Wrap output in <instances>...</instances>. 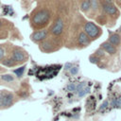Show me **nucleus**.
<instances>
[{"instance_id": "obj_10", "label": "nucleus", "mask_w": 121, "mask_h": 121, "mask_svg": "<svg viewBox=\"0 0 121 121\" xmlns=\"http://www.w3.org/2000/svg\"><path fill=\"white\" fill-rule=\"evenodd\" d=\"M101 9V6H100V0H90V10H91V14L89 15V17H95V15H97V13L99 12V10Z\"/></svg>"}, {"instance_id": "obj_15", "label": "nucleus", "mask_w": 121, "mask_h": 121, "mask_svg": "<svg viewBox=\"0 0 121 121\" xmlns=\"http://www.w3.org/2000/svg\"><path fill=\"white\" fill-rule=\"evenodd\" d=\"M0 62H1V64H3L6 67H15V66H17V63L9 56H8L5 59H3Z\"/></svg>"}, {"instance_id": "obj_12", "label": "nucleus", "mask_w": 121, "mask_h": 121, "mask_svg": "<svg viewBox=\"0 0 121 121\" xmlns=\"http://www.w3.org/2000/svg\"><path fill=\"white\" fill-rule=\"evenodd\" d=\"M108 42L111 43L115 47H118V46L121 45V35L118 34V33H112V32H110Z\"/></svg>"}, {"instance_id": "obj_18", "label": "nucleus", "mask_w": 121, "mask_h": 121, "mask_svg": "<svg viewBox=\"0 0 121 121\" xmlns=\"http://www.w3.org/2000/svg\"><path fill=\"white\" fill-rule=\"evenodd\" d=\"M8 26H10V22H9L6 19L0 18V29H4V27H6Z\"/></svg>"}, {"instance_id": "obj_3", "label": "nucleus", "mask_w": 121, "mask_h": 121, "mask_svg": "<svg viewBox=\"0 0 121 121\" xmlns=\"http://www.w3.org/2000/svg\"><path fill=\"white\" fill-rule=\"evenodd\" d=\"M101 10L107 15L108 18L114 19V21L119 17L120 11L118 8L110 0H100Z\"/></svg>"}, {"instance_id": "obj_7", "label": "nucleus", "mask_w": 121, "mask_h": 121, "mask_svg": "<svg viewBox=\"0 0 121 121\" xmlns=\"http://www.w3.org/2000/svg\"><path fill=\"white\" fill-rule=\"evenodd\" d=\"M64 29H65V22L61 16H58L48 30L51 36L59 39L64 33Z\"/></svg>"}, {"instance_id": "obj_1", "label": "nucleus", "mask_w": 121, "mask_h": 121, "mask_svg": "<svg viewBox=\"0 0 121 121\" xmlns=\"http://www.w3.org/2000/svg\"><path fill=\"white\" fill-rule=\"evenodd\" d=\"M52 17V12L49 8L45 7L44 5L39 6L35 8L29 16V23L32 29L41 30L46 28V26L50 24Z\"/></svg>"}, {"instance_id": "obj_25", "label": "nucleus", "mask_w": 121, "mask_h": 121, "mask_svg": "<svg viewBox=\"0 0 121 121\" xmlns=\"http://www.w3.org/2000/svg\"><path fill=\"white\" fill-rule=\"evenodd\" d=\"M29 0H22V3L24 4V3H26V2H28Z\"/></svg>"}, {"instance_id": "obj_5", "label": "nucleus", "mask_w": 121, "mask_h": 121, "mask_svg": "<svg viewBox=\"0 0 121 121\" xmlns=\"http://www.w3.org/2000/svg\"><path fill=\"white\" fill-rule=\"evenodd\" d=\"M83 31L87 34V36L90 38V40L93 42L99 38L102 34V29L99 26L95 25L94 22L91 21H86L84 22L83 26Z\"/></svg>"}, {"instance_id": "obj_23", "label": "nucleus", "mask_w": 121, "mask_h": 121, "mask_svg": "<svg viewBox=\"0 0 121 121\" xmlns=\"http://www.w3.org/2000/svg\"><path fill=\"white\" fill-rule=\"evenodd\" d=\"M99 60V59H98L95 55H94V56L90 57V61H91V62H95V61H96V60Z\"/></svg>"}, {"instance_id": "obj_11", "label": "nucleus", "mask_w": 121, "mask_h": 121, "mask_svg": "<svg viewBox=\"0 0 121 121\" xmlns=\"http://www.w3.org/2000/svg\"><path fill=\"white\" fill-rule=\"evenodd\" d=\"M100 48H102L109 55H115L116 52H117V47H115L114 45H112L108 41L107 42H103L101 43V45H100Z\"/></svg>"}, {"instance_id": "obj_16", "label": "nucleus", "mask_w": 121, "mask_h": 121, "mask_svg": "<svg viewBox=\"0 0 121 121\" xmlns=\"http://www.w3.org/2000/svg\"><path fill=\"white\" fill-rule=\"evenodd\" d=\"M80 10L83 13H88L90 11V0H82L80 3Z\"/></svg>"}, {"instance_id": "obj_17", "label": "nucleus", "mask_w": 121, "mask_h": 121, "mask_svg": "<svg viewBox=\"0 0 121 121\" xmlns=\"http://www.w3.org/2000/svg\"><path fill=\"white\" fill-rule=\"evenodd\" d=\"M95 20H96V22H97L98 24H100V25H106V24H107L108 17H107V15L102 11V13H100V14L95 18Z\"/></svg>"}, {"instance_id": "obj_8", "label": "nucleus", "mask_w": 121, "mask_h": 121, "mask_svg": "<svg viewBox=\"0 0 121 121\" xmlns=\"http://www.w3.org/2000/svg\"><path fill=\"white\" fill-rule=\"evenodd\" d=\"M49 36V30L47 28L35 30L30 34V40L35 43H41Z\"/></svg>"}, {"instance_id": "obj_21", "label": "nucleus", "mask_w": 121, "mask_h": 121, "mask_svg": "<svg viewBox=\"0 0 121 121\" xmlns=\"http://www.w3.org/2000/svg\"><path fill=\"white\" fill-rule=\"evenodd\" d=\"M84 86H85V82H81L80 84H78V86H76V90H77V92L79 93L81 90H83Z\"/></svg>"}, {"instance_id": "obj_2", "label": "nucleus", "mask_w": 121, "mask_h": 121, "mask_svg": "<svg viewBox=\"0 0 121 121\" xmlns=\"http://www.w3.org/2000/svg\"><path fill=\"white\" fill-rule=\"evenodd\" d=\"M60 47V43L58 38L55 37H47L43 42L39 43V48L42 52L44 53H52L59 50Z\"/></svg>"}, {"instance_id": "obj_14", "label": "nucleus", "mask_w": 121, "mask_h": 121, "mask_svg": "<svg viewBox=\"0 0 121 121\" xmlns=\"http://www.w3.org/2000/svg\"><path fill=\"white\" fill-rule=\"evenodd\" d=\"M0 81L5 83H15V77L11 74L0 75Z\"/></svg>"}, {"instance_id": "obj_9", "label": "nucleus", "mask_w": 121, "mask_h": 121, "mask_svg": "<svg viewBox=\"0 0 121 121\" xmlns=\"http://www.w3.org/2000/svg\"><path fill=\"white\" fill-rule=\"evenodd\" d=\"M91 40L90 38L87 36V34L81 30L78 32V36H77V45L78 48H83V47H87L90 43H91Z\"/></svg>"}, {"instance_id": "obj_22", "label": "nucleus", "mask_w": 121, "mask_h": 121, "mask_svg": "<svg viewBox=\"0 0 121 121\" xmlns=\"http://www.w3.org/2000/svg\"><path fill=\"white\" fill-rule=\"evenodd\" d=\"M67 89H68V91L73 92V91H75V90H76V85H75V84H73V83H70V84H68Z\"/></svg>"}, {"instance_id": "obj_27", "label": "nucleus", "mask_w": 121, "mask_h": 121, "mask_svg": "<svg viewBox=\"0 0 121 121\" xmlns=\"http://www.w3.org/2000/svg\"><path fill=\"white\" fill-rule=\"evenodd\" d=\"M0 84H1V83H0Z\"/></svg>"}, {"instance_id": "obj_20", "label": "nucleus", "mask_w": 121, "mask_h": 121, "mask_svg": "<svg viewBox=\"0 0 121 121\" xmlns=\"http://www.w3.org/2000/svg\"><path fill=\"white\" fill-rule=\"evenodd\" d=\"M105 53H106V52H105L102 48H99V49H97V50L95 51V55L99 59V57H103V56L105 55Z\"/></svg>"}, {"instance_id": "obj_6", "label": "nucleus", "mask_w": 121, "mask_h": 121, "mask_svg": "<svg viewBox=\"0 0 121 121\" xmlns=\"http://www.w3.org/2000/svg\"><path fill=\"white\" fill-rule=\"evenodd\" d=\"M16 102L14 94L8 90H0V110H6Z\"/></svg>"}, {"instance_id": "obj_13", "label": "nucleus", "mask_w": 121, "mask_h": 121, "mask_svg": "<svg viewBox=\"0 0 121 121\" xmlns=\"http://www.w3.org/2000/svg\"><path fill=\"white\" fill-rule=\"evenodd\" d=\"M12 45H8V44H0V61L8 57V52H10V48Z\"/></svg>"}, {"instance_id": "obj_4", "label": "nucleus", "mask_w": 121, "mask_h": 121, "mask_svg": "<svg viewBox=\"0 0 121 121\" xmlns=\"http://www.w3.org/2000/svg\"><path fill=\"white\" fill-rule=\"evenodd\" d=\"M9 57L17 63V65L23 64L26 61H27V60H28L27 52L24 48H22L20 46H15V45L11 46L10 52H9Z\"/></svg>"}, {"instance_id": "obj_26", "label": "nucleus", "mask_w": 121, "mask_h": 121, "mask_svg": "<svg viewBox=\"0 0 121 121\" xmlns=\"http://www.w3.org/2000/svg\"><path fill=\"white\" fill-rule=\"evenodd\" d=\"M119 32H121V26H120V27H119Z\"/></svg>"}, {"instance_id": "obj_19", "label": "nucleus", "mask_w": 121, "mask_h": 121, "mask_svg": "<svg viewBox=\"0 0 121 121\" xmlns=\"http://www.w3.org/2000/svg\"><path fill=\"white\" fill-rule=\"evenodd\" d=\"M24 71H25V66H22V67H20V68H18V69L14 70V73L16 74L17 78H21V77L23 76Z\"/></svg>"}, {"instance_id": "obj_24", "label": "nucleus", "mask_w": 121, "mask_h": 121, "mask_svg": "<svg viewBox=\"0 0 121 121\" xmlns=\"http://www.w3.org/2000/svg\"><path fill=\"white\" fill-rule=\"evenodd\" d=\"M71 73H72L73 75L77 74V73H78V68H77V67H73V68L71 69Z\"/></svg>"}]
</instances>
